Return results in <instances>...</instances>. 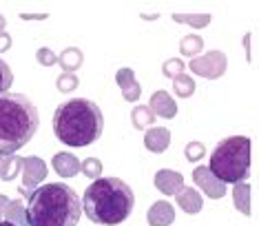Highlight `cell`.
<instances>
[{
	"label": "cell",
	"mask_w": 259,
	"mask_h": 226,
	"mask_svg": "<svg viewBox=\"0 0 259 226\" xmlns=\"http://www.w3.org/2000/svg\"><path fill=\"white\" fill-rule=\"evenodd\" d=\"M80 215L82 202L64 182L45 184L27 195L29 226H78Z\"/></svg>",
	"instance_id": "1"
},
{
	"label": "cell",
	"mask_w": 259,
	"mask_h": 226,
	"mask_svg": "<svg viewBox=\"0 0 259 226\" xmlns=\"http://www.w3.org/2000/svg\"><path fill=\"white\" fill-rule=\"evenodd\" d=\"M104 131L102 109L84 98L62 102L54 113V133L67 146H89Z\"/></svg>",
	"instance_id": "2"
},
{
	"label": "cell",
	"mask_w": 259,
	"mask_h": 226,
	"mask_svg": "<svg viewBox=\"0 0 259 226\" xmlns=\"http://www.w3.org/2000/svg\"><path fill=\"white\" fill-rule=\"evenodd\" d=\"M80 202L91 222L115 226L131 215L135 195L131 186L120 177H98L84 191V198Z\"/></svg>",
	"instance_id": "3"
},
{
	"label": "cell",
	"mask_w": 259,
	"mask_h": 226,
	"mask_svg": "<svg viewBox=\"0 0 259 226\" xmlns=\"http://www.w3.org/2000/svg\"><path fill=\"white\" fill-rule=\"evenodd\" d=\"M40 127L36 104L22 93H0V156H14Z\"/></svg>",
	"instance_id": "4"
},
{
	"label": "cell",
	"mask_w": 259,
	"mask_h": 226,
	"mask_svg": "<svg viewBox=\"0 0 259 226\" xmlns=\"http://www.w3.org/2000/svg\"><path fill=\"white\" fill-rule=\"evenodd\" d=\"M208 171L222 184L244 182L250 173V140L244 135L222 140L210 153Z\"/></svg>",
	"instance_id": "5"
},
{
	"label": "cell",
	"mask_w": 259,
	"mask_h": 226,
	"mask_svg": "<svg viewBox=\"0 0 259 226\" xmlns=\"http://www.w3.org/2000/svg\"><path fill=\"white\" fill-rule=\"evenodd\" d=\"M191 71H195L197 76H204V78L215 80L226 71V56L222 51H208L206 56L191 60Z\"/></svg>",
	"instance_id": "6"
},
{
	"label": "cell",
	"mask_w": 259,
	"mask_h": 226,
	"mask_svg": "<svg viewBox=\"0 0 259 226\" xmlns=\"http://www.w3.org/2000/svg\"><path fill=\"white\" fill-rule=\"evenodd\" d=\"M47 175V166L40 158L31 156V158H22V186H20V193L27 195L31 191H36L40 180H45Z\"/></svg>",
	"instance_id": "7"
},
{
	"label": "cell",
	"mask_w": 259,
	"mask_h": 226,
	"mask_svg": "<svg viewBox=\"0 0 259 226\" xmlns=\"http://www.w3.org/2000/svg\"><path fill=\"white\" fill-rule=\"evenodd\" d=\"M193 177H195V182L204 189V193H208V198L217 200L226 193V184H222L220 180H217V177L208 171V166H197Z\"/></svg>",
	"instance_id": "8"
},
{
	"label": "cell",
	"mask_w": 259,
	"mask_h": 226,
	"mask_svg": "<svg viewBox=\"0 0 259 226\" xmlns=\"http://www.w3.org/2000/svg\"><path fill=\"white\" fill-rule=\"evenodd\" d=\"M155 186L160 189V191L164 195H178L182 189H184V177H182V173H178V171H157L155 173Z\"/></svg>",
	"instance_id": "9"
},
{
	"label": "cell",
	"mask_w": 259,
	"mask_h": 226,
	"mask_svg": "<svg viewBox=\"0 0 259 226\" xmlns=\"http://www.w3.org/2000/svg\"><path fill=\"white\" fill-rule=\"evenodd\" d=\"M115 80H117V85H120V89H122V96H124V100H128V102H135V100L140 98L142 89H140V82L135 80V76H133L131 69H120L115 73Z\"/></svg>",
	"instance_id": "10"
},
{
	"label": "cell",
	"mask_w": 259,
	"mask_h": 226,
	"mask_svg": "<svg viewBox=\"0 0 259 226\" xmlns=\"http://www.w3.org/2000/svg\"><path fill=\"white\" fill-rule=\"evenodd\" d=\"M149 109L160 118H173L178 113V104L173 102V98L166 91H155L151 96V106Z\"/></svg>",
	"instance_id": "11"
},
{
	"label": "cell",
	"mask_w": 259,
	"mask_h": 226,
	"mask_svg": "<svg viewBox=\"0 0 259 226\" xmlns=\"http://www.w3.org/2000/svg\"><path fill=\"white\" fill-rule=\"evenodd\" d=\"M146 219H149L151 226H168L170 222L175 219V211L173 206L168 204V202H155V204L149 209V215H146Z\"/></svg>",
	"instance_id": "12"
},
{
	"label": "cell",
	"mask_w": 259,
	"mask_h": 226,
	"mask_svg": "<svg viewBox=\"0 0 259 226\" xmlns=\"http://www.w3.org/2000/svg\"><path fill=\"white\" fill-rule=\"evenodd\" d=\"M144 144L149 151L153 153H162V151H166L168 144H170V133H168V129H162V127H153L146 131V135H144Z\"/></svg>",
	"instance_id": "13"
},
{
	"label": "cell",
	"mask_w": 259,
	"mask_h": 226,
	"mask_svg": "<svg viewBox=\"0 0 259 226\" xmlns=\"http://www.w3.org/2000/svg\"><path fill=\"white\" fill-rule=\"evenodd\" d=\"M54 169L60 177H73L80 171V160L73 153H58L54 156Z\"/></svg>",
	"instance_id": "14"
},
{
	"label": "cell",
	"mask_w": 259,
	"mask_h": 226,
	"mask_svg": "<svg viewBox=\"0 0 259 226\" xmlns=\"http://www.w3.org/2000/svg\"><path fill=\"white\" fill-rule=\"evenodd\" d=\"M178 204L186 213L195 215V213L202 211V195H199L195 189H182V191L178 193Z\"/></svg>",
	"instance_id": "15"
},
{
	"label": "cell",
	"mask_w": 259,
	"mask_h": 226,
	"mask_svg": "<svg viewBox=\"0 0 259 226\" xmlns=\"http://www.w3.org/2000/svg\"><path fill=\"white\" fill-rule=\"evenodd\" d=\"M5 222H11L16 226H29L27 224V209L22 204V200H9L7 209H5Z\"/></svg>",
	"instance_id": "16"
},
{
	"label": "cell",
	"mask_w": 259,
	"mask_h": 226,
	"mask_svg": "<svg viewBox=\"0 0 259 226\" xmlns=\"http://www.w3.org/2000/svg\"><path fill=\"white\" fill-rule=\"evenodd\" d=\"M233 195H235V206H237V211L244 213V215H250V184L237 182Z\"/></svg>",
	"instance_id": "17"
},
{
	"label": "cell",
	"mask_w": 259,
	"mask_h": 226,
	"mask_svg": "<svg viewBox=\"0 0 259 226\" xmlns=\"http://www.w3.org/2000/svg\"><path fill=\"white\" fill-rule=\"evenodd\" d=\"M20 169H22V158H18V156L0 158V177H3V182L14 180Z\"/></svg>",
	"instance_id": "18"
},
{
	"label": "cell",
	"mask_w": 259,
	"mask_h": 226,
	"mask_svg": "<svg viewBox=\"0 0 259 226\" xmlns=\"http://www.w3.org/2000/svg\"><path fill=\"white\" fill-rule=\"evenodd\" d=\"M58 62L62 64L64 73H71V71H75L82 64V53H80V49H75V47H71V49H64L62 56L58 58Z\"/></svg>",
	"instance_id": "19"
},
{
	"label": "cell",
	"mask_w": 259,
	"mask_h": 226,
	"mask_svg": "<svg viewBox=\"0 0 259 226\" xmlns=\"http://www.w3.org/2000/svg\"><path fill=\"white\" fill-rule=\"evenodd\" d=\"M131 120L135 124V129H146L155 122V113H153L149 106H135L131 113Z\"/></svg>",
	"instance_id": "20"
},
{
	"label": "cell",
	"mask_w": 259,
	"mask_h": 226,
	"mask_svg": "<svg viewBox=\"0 0 259 226\" xmlns=\"http://www.w3.org/2000/svg\"><path fill=\"white\" fill-rule=\"evenodd\" d=\"M173 89H175V93H178L180 98H188V96H193V91H195V82H193L191 76L182 73V76H178V78L173 80Z\"/></svg>",
	"instance_id": "21"
},
{
	"label": "cell",
	"mask_w": 259,
	"mask_h": 226,
	"mask_svg": "<svg viewBox=\"0 0 259 226\" xmlns=\"http://www.w3.org/2000/svg\"><path fill=\"white\" fill-rule=\"evenodd\" d=\"M180 49L184 56H195V53L202 51V38H199V35H186V38L182 40Z\"/></svg>",
	"instance_id": "22"
},
{
	"label": "cell",
	"mask_w": 259,
	"mask_h": 226,
	"mask_svg": "<svg viewBox=\"0 0 259 226\" xmlns=\"http://www.w3.org/2000/svg\"><path fill=\"white\" fill-rule=\"evenodd\" d=\"M173 20L178 22H186V25H193V27H206L210 22V16L208 14H199V16H186V14H175Z\"/></svg>",
	"instance_id": "23"
},
{
	"label": "cell",
	"mask_w": 259,
	"mask_h": 226,
	"mask_svg": "<svg viewBox=\"0 0 259 226\" xmlns=\"http://www.w3.org/2000/svg\"><path fill=\"white\" fill-rule=\"evenodd\" d=\"M82 173L87 177H91V180H98L100 175H102V162L96 158H89L84 160V164H82Z\"/></svg>",
	"instance_id": "24"
},
{
	"label": "cell",
	"mask_w": 259,
	"mask_h": 226,
	"mask_svg": "<svg viewBox=\"0 0 259 226\" xmlns=\"http://www.w3.org/2000/svg\"><path fill=\"white\" fill-rule=\"evenodd\" d=\"M11 82H14V73H11L9 64L0 58V93H7Z\"/></svg>",
	"instance_id": "25"
},
{
	"label": "cell",
	"mask_w": 259,
	"mask_h": 226,
	"mask_svg": "<svg viewBox=\"0 0 259 226\" xmlns=\"http://www.w3.org/2000/svg\"><path fill=\"white\" fill-rule=\"evenodd\" d=\"M162 71H164V76L166 78H178V76H182V71H184V62L180 60V58H175V60H166L164 62V67H162Z\"/></svg>",
	"instance_id": "26"
},
{
	"label": "cell",
	"mask_w": 259,
	"mask_h": 226,
	"mask_svg": "<svg viewBox=\"0 0 259 226\" xmlns=\"http://www.w3.org/2000/svg\"><path fill=\"white\" fill-rule=\"evenodd\" d=\"M206 153V148L202 142H191V144H186L184 148V156L188 158V162H197V160H202Z\"/></svg>",
	"instance_id": "27"
},
{
	"label": "cell",
	"mask_w": 259,
	"mask_h": 226,
	"mask_svg": "<svg viewBox=\"0 0 259 226\" xmlns=\"http://www.w3.org/2000/svg\"><path fill=\"white\" fill-rule=\"evenodd\" d=\"M75 87H78V78H75L73 73H62L60 78H58V89H60V91H73Z\"/></svg>",
	"instance_id": "28"
},
{
	"label": "cell",
	"mask_w": 259,
	"mask_h": 226,
	"mask_svg": "<svg viewBox=\"0 0 259 226\" xmlns=\"http://www.w3.org/2000/svg\"><path fill=\"white\" fill-rule=\"evenodd\" d=\"M38 62H40V64H45V67H51V64H56V62H58V58H56V53L51 51V49L42 47V49L38 51Z\"/></svg>",
	"instance_id": "29"
},
{
	"label": "cell",
	"mask_w": 259,
	"mask_h": 226,
	"mask_svg": "<svg viewBox=\"0 0 259 226\" xmlns=\"http://www.w3.org/2000/svg\"><path fill=\"white\" fill-rule=\"evenodd\" d=\"M9 47H11V35H7V33H0V53L7 51Z\"/></svg>",
	"instance_id": "30"
},
{
	"label": "cell",
	"mask_w": 259,
	"mask_h": 226,
	"mask_svg": "<svg viewBox=\"0 0 259 226\" xmlns=\"http://www.w3.org/2000/svg\"><path fill=\"white\" fill-rule=\"evenodd\" d=\"M7 204H9V198L7 195H0V222L5 219V209H7Z\"/></svg>",
	"instance_id": "31"
},
{
	"label": "cell",
	"mask_w": 259,
	"mask_h": 226,
	"mask_svg": "<svg viewBox=\"0 0 259 226\" xmlns=\"http://www.w3.org/2000/svg\"><path fill=\"white\" fill-rule=\"evenodd\" d=\"M22 18H25V20H38V18H45V14H40V16H29V14H22Z\"/></svg>",
	"instance_id": "32"
},
{
	"label": "cell",
	"mask_w": 259,
	"mask_h": 226,
	"mask_svg": "<svg viewBox=\"0 0 259 226\" xmlns=\"http://www.w3.org/2000/svg\"><path fill=\"white\" fill-rule=\"evenodd\" d=\"M5 25H7V20H5L3 16H0V31H3V29H5Z\"/></svg>",
	"instance_id": "33"
},
{
	"label": "cell",
	"mask_w": 259,
	"mask_h": 226,
	"mask_svg": "<svg viewBox=\"0 0 259 226\" xmlns=\"http://www.w3.org/2000/svg\"><path fill=\"white\" fill-rule=\"evenodd\" d=\"M0 226H16V224H11V222H5V219H3V222H0Z\"/></svg>",
	"instance_id": "34"
}]
</instances>
